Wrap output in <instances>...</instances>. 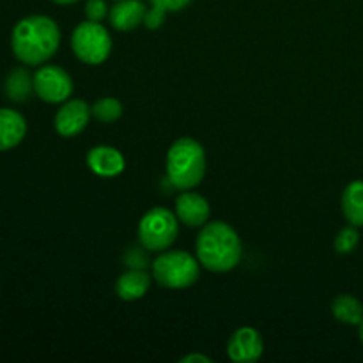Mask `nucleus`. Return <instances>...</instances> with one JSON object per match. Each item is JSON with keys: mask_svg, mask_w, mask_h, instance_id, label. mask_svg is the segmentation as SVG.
<instances>
[{"mask_svg": "<svg viewBox=\"0 0 363 363\" xmlns=\"http://www.w3.org/2000/svg\"><path fill=\"white\" fill-rule=\"evenodd\" d=\"M27 135V121L13 108H0V152L20 145Z\"/></svg>", "mask_w": 363, "mask_h": 363, "instance_id": "obj_13", "label": "nucleus"}, {"mask_svg": "<svg viewBox=\"0 0 363 363\" xmlns=\"http://www.w3.org/2000/svg\"><path fill=\"white\" fill-rule=\"evenodd\" d=\"M137 234L147 252H165L177 240L179 218L163 206H156L142 216Z\"/></svg>", "mask_w": 363, "mask_h": 363, "instance_id": "obj_5", "label": "nucleus"}, {"mask_svg": "<svg viewBox=\"0 0 363 363\" xmlns=\"http://www.w3.org/2000/svg\"><path fill=\"white\" fill-rule=\"evenodd\" d=\"M195 250L201 266L213 273H227L241 261V240L234 227L216 220L202 227L195 241Z\"/></svg>", "mask_w": 363, "mask_h": 363, "instance_id": "obj_2", "label": "nucleus"}, {"mask_svg": "<svg viewBox=\"0 0 363 363\" xmlns=\"http://www.w3.org/2000/svg\"><path fill=\"white\" fill-rule=\"evenodd\" d=\"M264 353V340L252 326H241L227 342V354L234 363H254Z\"/></svg>", "mask_w": 363, "mask_h": 363, "instance_id": "obj_9", "label": "nucleus"}, {"mask_svg": "<svg viewBox=\"0 0 363 363\" xmlns=\"http://www.w3.org/2000/svg\"><path fill=\"white\" fill-rule=\"evenodd\" d=\"M358 337H360V340L363 344V321L360 323V325H358Z\"/></svg>", "mask_w": 363, "mask_h": 363, "instance_id": "obj_26", "label": "nucleus"}, {"mask_svg": "<svg viewBox=\"0 0 363 363\" xmlns=\"http://www.w3.org/2000/svg\"><path fill=\"white\" fill-rule=\"evenodd\" d=\"M71 48L80 62L98 66L108 59L112 52V38L101 21H82L71 35Z\"/></svg>", "mask_w": 363, "mask_h": 363, "instance_id": "obj_6", "label": "nucleus"}, {"mask_svg": "<svg viewBox=\"0 0 363 363\" xmlns=\"http://www.w3.org/2000/svg\"><path fill=\"white\" fill-rule=\"evenodd\" d=\"M92 110L84 99H67L55 113V131L64 138L78 137L87 128Z\"/></svg>", "mask_w": 363, "mask_h": 363, "instance_id": "obj_8", "label": "nucleus"}, {"mask_svg": "<svg viewBox=\"0 0 363 363\" xmlns=\"http://www.w3.org/2000/svg\"><path fill=\"white\" fill-rule=\"evenodd\" d=\"M165 13H162V11L155 9V7H149L147 13H145V18H144V25L149 28V30H156V28H160L163 25V21H165Z\"/></svg>", "mask_w": 363, "mask_h": 363, "instance_id": "obj_23", "label": "nucleus"}, {"mask_svg": "<svg viewBox=\"0 0 363 363\" xmlns=\"http://www.w3.org/2000/svg\"><path fill=\"white\" fill-rule=\"evenodd\" d=\"M357 229L358 227L350 225L339 230V234L335 236V241H333V247H335L337 254H351L358 247V243H360V234H358Z\"/></svg>", "mask_w": 363, "mask_h": 363, "instance_id": "obj_19", "label": "nucleus"}, {"mask_svg": "<svg viewBox=\"0 0 363 363\" xmlns=\"http://www.w3.org/2000/svg\"><path fill=\"white\" fill-rule=\"evenodd\" d=\"M60 45V28L50 16L32 14L18 21L11 34L14 57L25 66H41L52 59Z\"/></svg>", "mask_w": 363, "mask_h": 363, "instance_id": "obj_1", "label": "nucleus"}, {"mask_svg": "<svg viewBox=\"0 0 363 363\" xmlns=\"http://www.w3.org/2000/svg\"><path fill=\"white\" fill-rule=\"evenodd\" d=\"M181 363H194V362H202V363H211V358L204 357V354H188V357H183L179 360Z\"/></svg>", "mask_w": 363, "mask_h": 363, "instance_id": "obj_24", "label": "nucleus"}, {"mask_svg": "<svg viewBox=\"0 0 363 363\" xmlns=\"http://www.w3.org/2000/svg\"><path fill=\"white\" fill-rule=\"evenodd\" d=\"M144 250H145L144 247H142V248H130V252L124 255V261H126V264L130 266V268L145 269V266H147V257H145Z\"/></svg>", "mask_w": 363, "mask_h": 363, "instance_id": "obj_22", "label": "nucleus"}, {"mask_svg": "<svg viewBox=\"0 0 363 363\" xmlns=\"http://www.w3.org/2000/svg\"><path fill=\"white\" fill-rule=\"evenodd\" d=\"M92 117L103 124H112L123 117V103L116 98H101L91 106Z\"/></svg>", "mask_w": 363, "mask_h": 363, "instance_id": "obj_18", "label": "nucleus"}, {"mask_svg": "<svg viewBox=\"0 0 363 363\" xmlns=\"http://www.w3.org/2000/svg\"><path fill=\"white\" fill-rule=\"evenodd\" d=\"M152 284V277L145 269L130 268L117 279L116 293L121 300L135 301L147 294Z\"/></svg>", "mask_w": 363, "mask_h": 363, "instance_id": "obj_14", "label": "nucleus"}, {"mask_svg": "<svg viewBox=\"0 0 363 363\" xmlns=\"http://www.w3.org/2000/svg\"><path fill=\"white\" fill-rule=\"evenodd\" d=\"M108 14V6L105 0H87L85 4V16L91 21H101Z\"/></svg>", "mask_w": 363, "mask_h": 363, "instance_id": "obj_20", "label": "nucleus"}, {"mask_svg": "<svg viewBox=\"0 0 363 363\" xmlns=\"http://www.w3.org/2000/svg\"><path fill=\"white\" fill-rule=\"evenodd\" d=\"M211 206L201 194L184 190L176 199V216L186 227H204L209 222Z\"/></svg>", "mask_w": 363, "mask_h": 363, "instance_id": "obj_10", "label": "nucleus"}, {"mask_svg": "<svg viewBox=\"0 0 363 363\" xmlns=\"http://www.w3.org/2000/svg\"><path fill=\"white\" fill-rule=\"evenodd\" d=\"M147 7L140 0H117L116 6L110 9L108 20L112 27L119 32H128L144 23Z\"/></svg>", "mask_w": 363, "mask_h": 363, "instance_id": "obj_12", "label": "nucleus"}, {"mask_svg": "<svg viewBox=\"0 0 363 363\" xmlns=\"http://www.w3.org/2000/svg\"><path fill=\"white\" fill-rule=\"evenodd\" d=\"M34 92L46 103H64L73 94V80L62 67L41 66L34 74Z\"/></svg>", "mask_w": 363, "mask_h": 363, "instance_id": "obj_7", "label": "nucleus"}, {"mask_svg": "<svg viewBox=\"0 0 363 363\" xmlns=\"http://www.w3.org/2000/svg\"><path fill=\"white\" fill-rule=\"evenodd\" d=\"M151 7L162 11V13H177V11L184 9L186 6H190L194 0H149Z\"/></svg>", "mask_w": 363, "mask_h": 363, "instance_id": "obj_21", "label": "nucleus"}, {"mask_svg": "<svg viewBox=\"0 0 363 363\" xmlns=\"http://www.w3.org/2000/svg\"><path fill=\"white\" fill-rule=\"evenodd\" d=\"M167 179L184 191L199 186L206 176V151L195 138L181 137L170 145L165 160Z\"/></svg>", "mask_w": 363, "mask_h": 363, "instance_id": "obj_3", "label": "nucleus"}, {"mask_svg": "<svg viewBox=\"0 0 363 363\" xmlns=\"http://www.w3.org/2000/svg\"><path fill=\"white\" fill-rule=\"evenodd\" d=\"M332 314L342 325L358 326L363 321V305L353 294H339L332 303Z\"/></svg>", "mask_w": 363, "mask_h": 363, "instance_id": "obj_16", "label": "nucleus"}, {"mask_svg": "<svg viewBox=\"0 0 363 363\" xmlns=\"http://www.w3.org/2000/svg\"><path fill=\"white\" fill-rule=\"evenodd\" d=\"M152 279L165 289H186L201 277V262L184 250L160 252L151 264Z\"/></svg>", "mask_w": 363, "mask_h": 363, "instance_id": "obj_4", "label": "nucleus"}, {"mask_svg": "<svg viewBox=\"0 0 363 363\" xmlns=\"http://www.w3.org/2000/svg\"><path fill=\"white\" fill-rule=\"evenodd\" d=\"M342 213L350 225L363 227V181H351L342 191Z\"/></svg>", "mask_w": 363, "mask_h": 363, "instance_id": "obj_15", "label": "nucleus"}, {"mask_svg": "<svg viewBox=\"0 0 363 363\" xmlns=\"http://www.w3.org/2000/svg\"><path fill=\"white\" fill-rule=\"evenodd\" d=\"M87 165L96 176L116 177L126 169V160L119 149L112 145H96L87 152Z\"/></svg>", "mask_w": 363, "mask_h": 363, "instance_id": "obj_11", "label": "nucleus"}, {"mask_svg": "<svg viewBox=\"0 0 363 363\" xmlns=\"http://www.w3.org/2000/svg\"><path fill=\"white\" fill-rule=\"evenodd\" d=\"M52 2L59 4V6H71V4H77L80 2V0H52Z\"/></svg>", "mask_w": 363, "mask_h": 363, "instance_id": "obj_25", "label": "nucleus"}, {"mask_svg": "<svg viewBox=\"0 0 363 363\" xmlns=\"http://www.w3.org/2000/svg\"><path fill=\"white\" fill-rule=\"evenodd\" d=\"M32 92H34V77H30L25 67H16L11 71L6 80L7 98L16 103H23L30 98Z\"/></svg>", "mask_w": 363, "mask_h": 363, "instance_id": "obj_17", "label": "nucleus"}]
</instances>
